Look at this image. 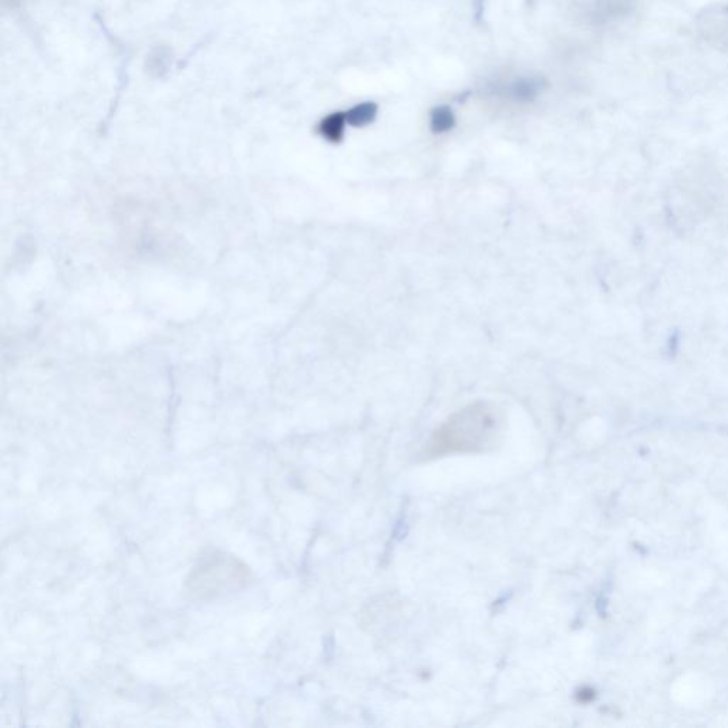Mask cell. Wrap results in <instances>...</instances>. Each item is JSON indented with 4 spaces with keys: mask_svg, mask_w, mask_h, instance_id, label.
<instances>
[{
    "mask_svg": "<svg viewBox=\"0 0 728 728\" xmlns=\"http://www.w3.org/2000/svg\"><path fill=\"white\" fill-rule=\"evenodd\" d=\"M455 124V117L452 114V111L445 107V106H441V107H437L433 110L431 113V130L434 132H447L450 131Z\"/></svg>",
    "mask_w": 728,
    "mask_h": 728,
    "instance_id": "cell-6",
    "label": "cell"
},
{
    "mask_svg": "<svg viewBox=\"0 0 728 728\" xmlns=\"http://www.w3.org/2000/svg\"><path fill=\"white\" fill-rule=\"evenodd\" d=\"M500 417L487 404H474L448 419L428 443L430 455L485 451L495 444Z\"/></svg>",
    "mask_w": 728,
    "mask_h": 728,
    "instance_id": "cell-1",
    "label": "cell"
},
{
    "mask_svg": "<svg viewBox=\"0 0 728 728\" xmlns=\"http://www.w3.org/2000/svg\"><path fill=\"white\" fill-rule=\"evenodd\" d=\"M249 571L237 559L223 553L206 556L187 579V592L195 599H211L235 591L247 582Z\"/></svg>",
    "mask_w": 728,
    "mask_h": 728,
    "instance_id": "cell-2",
    "label": "cell"
},
{
    "mask_svg": "<svg viewBox=\"0 0 728 728\" xmlns=\"http://www.w3.org/2000/svg\"><path fill=\"white\" fill-rule=\"evenodd\" d=\"M542 90V83L538 78H517L507 87L508 96L519 103L532 101Z\"/></svg>",
    "mask_w": 728,
    "mask_h": 728,
    "instance_id": "cell-3",
    "label": "cell"
},
{
    "mask_svg": "<svg viewBox=\"0 0 728 728\" xmlns=\"http://www.w3.org/2000/svg\"><path fill=\"white\" fill-rule=\"evenodd\" d=\"M347 124L349 123L346 113H333L326 118H323V121L319 125V131L326 140L332 142H339L345 137V130Z\"/></svg>",
    "mask_w": 728,
    "mask_h": 728,
    "instance_id": "cell-4",
    "label": "cell"
},
{
    "mask_svg": "<svg viewBox=\"0 0 728 728\" xmlns=\"http://www.w3.org/2000/svg\"><path fill=\"white\" fill-rule=\"evenodd\" d=\"M376 116H377V104H374L371 101L360 103V104L352 107L349 111H346L347 123L353 127H364V125L373 123Z\"/></svg>",
    "mask_w": 728,
    "mask_h": 728,
    "instance_id": "cell-5",
    "label": "cell"
}]
</instances>
